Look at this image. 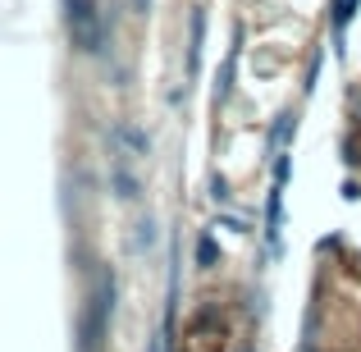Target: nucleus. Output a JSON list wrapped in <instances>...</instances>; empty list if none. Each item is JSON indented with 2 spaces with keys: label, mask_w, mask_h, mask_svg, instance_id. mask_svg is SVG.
Returning a JSON list of instances; mask_svg holds the SVG:
<instances>
[{
  "label": "nucleus",
  "mask_w": 361,
  "mask_h": 352,
  "mask_svg": "<svg viewBox=\"0 0 361 352\" xmlns=\"http://www.w3.org/2000/svg\"><path fill=\"white\" fill-rule=\"evenodd\" d=\"M211 197H215L220 206H224V202L233 197V193H229V178H224V174H215V178H211Z\"/></svg>",
  "instance_id": "12"
},
{
  "label": "nucleus",
  "mask_w": 361,
  "mask_h": 352,
  "mask_svg": "<svg viewBox=\"0 0 361 352\" xmlns=\"http://www.w3.org/2000/svg\"><path fill=\"white\" fill-rule=\"evenodd\" d=\"M147 352H165V344H160V339H151V344H147Z\"/></svg>",
  "instance_id": "14"
},
{
  "label": "nucleus",
  "mask_w": 361,
  "mask_h": 352,
  "mask_svg": "<svg viewBox=\"0 0 361 352\" xmlns=\"http://www.w3.org/2000/svg\"><path fill=\"white\" fill-rule=\"evenodd\" d=\"M243 352H252V348H243Z\"/></svg>",
  "instance_id": "15"
},
{
  "label": "nucleus",
  "mask_w": 361,
  "mask_h": 352,
  "mask_svg": "<svg viewBox=\"0 0 361 352\" xmlns=\"http://www.w3.org/2000/svg\"><path fill=\"white\" fill-rule=\"evenodd\" d=\"M288 174H293V160L288 156H274V183L288 188Z\"/></svg>",
  "instance_id": "11"
},
{
  "label": "nucleus",
  "mask_w": 361,
  "mask_h": 352,
  "mask_svg": "<svg viewBox=\"0 0 361 352\" xmlns=\"http://www.w3.org/2000/svg\"><path fill=\"white\" fill-rule=\"evenodd\" d=\"M64 28L78 55H101L106 46V18H101L97 0H64Z\"/></svg>",
  "instance_id": "1"
},
{
  "label": "nucleus",
  "mask_w": 361,
  "mask_h": 352,
  "mask_svg": "<svg viewBox=\"0 0 361 352\" xmlns=\"http://www.w3.org/2000/svg\"><path fill=\"white\" fill-rule=\"evenodd\" d=\"M233 69H238V46L229 51V60H224V73H220V87H215V106H220L224 97H229V87H233Z\"/></svg>",
  "instance_id": "9"
},
{
  "label": "nucleus",
  "mask_w": 361,
  "mask_h": 352,
  "mask_svg": "<svg viewBox=\"0 0 361 352\" xmlns=\"http://www.w3.org/2000/svg\"><path fill=\"white\" fill-rule=\"evenodd\" d=\"M115 142H119L123 151H133V156H147V151H151V138H147V128H137V123H128V119H123V123H115Z\"/></svg>",
  "instance_id": "3"
},
{
  "label": "nucleus",
  "mask_w": 361,
  "mask_h": 352,
  "mask_svg": "<svg viewBox=\"0 0 361 352\" xmlns=\"http://www.w3.org/2000/svg\"><path fill=\"white\" fill-rule=\"evenodd\" d=\"M110 183H115V197H119V202H133V197L142 193V188H137V174H133L123 160H115V165H110Z\"/></svg>",
  "instance_id": "4"
},
{
  "label": "nucleus",
  "mask_w": 361,
  "mask_h": 352,
  "mask_svg": "<svg viewBox=\"0 0 361 352\" xmlns=\"http://www.w3.org/2000/svg\"><path fill=\"white\" fill-rule=\"evenodd\" d=\"M197 265H202V270H215V265H220V243H215L211 233L197 238Z\"/></svg>",
  "instance_id": "8"
},
{
  "label": "nucleus",
  "mask_w": 361,
  "mask_h": 352,
  "mask_svg": "<svg viewBox=\"0 0 361 352\" xmlns=\"http://www.w3.org/2000/svg\"><path fill=\"white\" fill-rule=\"evenodd\" d=\"M133 14H151V0H133Z\"/></svg>",
  "instance_id": "13"
},
{
  "label": "nucleus",
  "mask_w": 361,
  "mask_h": 352,
  "mask_svg": "<svg viewBox=\"0 0 361 352\" xmlns=\"http://www.w3.org/2000/svg\"><path fill=\"white\" fill-rule=\"evenodd\" d=\"M110 316H115V274L101 270L97 279V293L87 298V307H82V320H78V339H82V352H97L101 339H106V325Z\"/></svg>",
  "instance_id": "2"
},
{
  "label": "nucleus",
  "mask_w": 361,
  "mask_h": 352,
  "mask_svg": "<svg viewBox=\"0 0 361 352\" xmlns=\"http://www.w3.org/2000/svg\"><path fill=\"white\" fill-rule=\"evenodd\" d=\"M293 128H298V119H293V115H279V119H274V128H270V151H274V156H283Z\"/></svg>",
  "instance_id": "7"
},
{
  "label": "nucleus",
  "mask_w": 361,
  "mask_h": 352,
  "mask_svg": "<svg viewBox=\"0 0 361 352\" xmlns=\"http://www.w3.org/2000/svg\"><path fill=\"white\" fill-rule=\"evenodd\" d=\"M361 5V0H334V23L348 28V18H353V9Z\"/></svg>",
  "instance_id": "10"
},
{
  "label": "nucleus",
  "mask_w": 361,
  "mask_h": 352,
  "mask_svg": "<svg viewBox=\"0 0 361 352\" xmlns=\"http://www.w3.org/2000/svg\"><path fill=\"white\" fill-rule=\"evenodd\" d=\"M202 37H206V14L192 9V46H188V69H202Z\"/></svg>",
  "instance_id": "5"
},
{
  "label": "nucleus",
  "mask_w": 361,
  "mask_h": 352,
  "mask_svg": "<svg viewBox=\"0 0 361 352\" xmlns=\"http://www.w3.org/2000/svg\"><path fill=\"white\" fill-rule=\"evenodd\" d=\"M156 243H160L156 220H151V215H142V220H137V233H133V252H151Z\"/></svg>",
  "instance_id": "6"
}]
</instances>
